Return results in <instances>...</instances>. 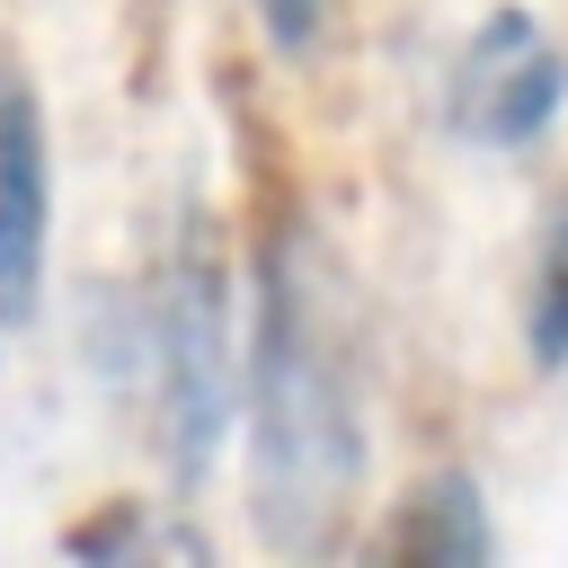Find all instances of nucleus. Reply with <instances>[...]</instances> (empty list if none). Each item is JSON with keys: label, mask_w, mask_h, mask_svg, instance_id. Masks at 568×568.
I'll use <instances>...</instances> for the list:
<instances>
[{"label": "nucleus", "mask_w": 568, "mask_h": 568, "mask_svg": "<svg viewBox=\"0 0 568 568\" xmlns=\"http://www.w3.org/2000/svg\"><path fill=\"white\" fill-rule=\"evenodd\" d=\"M248 515L275 550H337L364 497V364L346 320V275L302 204H266L248 240Z\"/></svg>", "instance_id": "f257e3e1"}, {"label": "nucleus", "mask_w": 568, "mask_h": 568, "mask_svg": "<svg viewBox=\"0 0 568 568\" xmlns=\"http://www.w3.org/2000/svg\"><path fill=\"white\" fill-rule=\"evenodd\" d=\"M142 390H151V444L195 488L240 417V337H231V266L204 231V213L178 222L151 293H142Z\"/></svg>", "instance_id": "f03ea898"}, {"label": "nucleus", "mask_w": 568, "mask_h": 568, "mask_svg": "<svg viewBox=\"0 0 568 568\" xmlns=\"http://www.w3.org/2000/svg\"><path fill=\"white\" fill-rule=\"evenodd\" d=\"M559 106H568V53H559V36H550L532 9L497 0V9L462 36V53H453L444 124H453L470 151H532V142L559 124Z\"/></svg>", "instance_id": "7ed1b4c3"}, {"label": "nucleus", "mask_w": 568, "mask_h": 568, "mask_svg": "<svg viewBox=\"0 0 568 568\" xmlns=\"http://www.w3.org/2000/svg\"><path fill=\"white\" fill-rule=\"evenodd\" d=\"M44 240H53V142H44V98L27 89V71L0 62V346L36 320Z\"/></svg>", "instance_id": "20e7f679"}, {"label": "nucleus", "mask_w": 568, "mask_h": 568, "mask_svg": "<svg viewBox=\"0 0 568 568\" xmlns=\"http://www.w3.org/2000/svg\"><path fill=\"white\" fill-rule=\"evenodd\" d=\"M364 550H373V559H488L497 532H488L479 479H470V470H426V479L382 515V532H373Z\"/></svg>", "instance_id": "39448f33"}, {"label": "nucleus", "mask_w": 568, "mask_h": 568, "mask_svg": "<svg viewBox=\"0 0 568 568\" xmlns=\"http://www.w3.org/2000/svg\"><path fill=\"white\" fill-rule=\"evenodd\" d=\"M524 355L532 373L568 364V186L550 195L541 231H532V266H524Z\"/></svg>", "instance_id": "423d86ee"}, {"label": "nucleus", "mask_w": 568, "mask_h": 568, "mask_svg": "<svg viewBox=\"0 0 568 568\" xmlns=\"http://www.w3.org/2000/svg\"><path fill=\"white\" fill-rule=\"evenodd\" d=\"M257 27H266V44L275 53H311L320 44V27H328V0H257Z\"/></svg>", "instance_id": "0eeeda50"}]
</instances>
